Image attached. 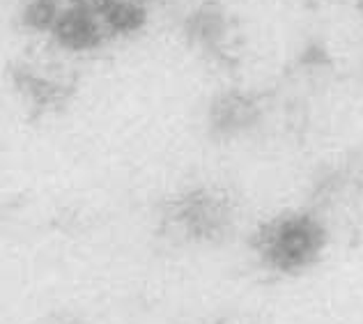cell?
Returning <instances> with one entry per match:
<instances>
[{"label":"cell","mask_w":363,"mask_h":324,"mask_svg":"<svg viewBox=\"0 0 363 324\" xmlns=\"http://www.w3.org/2000/svg\"><path fill=\"white\" fill-rule=\"evenodd\" d=\"M120 0H72L74 7L83 9L88 14H106L108 9H113Z\"/></svg>","instance_id":"obj_5"},{"label":"cell","mask_w":363,"mask_h":324,"mask_svg":"<svg viewBox=\"0 0 363 324\" xmlns=\"http://www.w3.org/2000/svg\"><path fill=\"white\" fill-rule=\"evenodd\" d=\"M53 37L67 51H90L101 44V30L92 14L79 7H69L58 16L53 26Z\"/></svg>","instance_id":"obj_2"},{"label":"cell","mask_w":363,"mask_h":324,"mask_svg":"<svg viewBox=\"0 0 363 324\" xmlns=\"http://www.w3.org/2000/svg\"><path fill=\"white\" fill-rule=\"evenodd\" d=\"M106 28L113 35H131V33H138L143 26L147 21V14L138 3H120L108 9L106 14Z\"/></svg>","instance_id":"obj_3"},{"label":"cell","mask_w":363,"mask_h":324,"mask_svg":"<svg viewBox=\"0 0 363 324\" xmlns=\"http://www.w3.org/2000/svg\"><path fill=\"white\" fill-rule=\"evenodd\" d=\"M58 16L60 14H58V9H55L53 0H33L23 12V23L30 28V30L42 33L53 28L55 21H58Z\"/></svg>","instance_id":"obj_4"},{"label":"cell","mask_w":363,"mask_h":324,"mask_svg":"<svg viewBox=\"0 0 363 324\" xmlns=\"http://www.w3.org/2000/svg\"><path fill=\"white\" fill-rule=\"evenodd\" d=\"M324 246L322 225L311 216H285L267 225L260 237V251L276 269L297 272L311 264Z\"/></svg>","instance_id":"obj_1"}]
</instances>
